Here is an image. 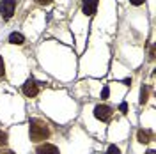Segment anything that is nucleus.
I'll return each mask as SVG.
<instances>
[{"label": "nucleus", "instance_id": "ddd939ff", "mask_svg": "<svg viewBox=\"0 0 156 154\" xmlns=\"http://www.w3.org/2000/svg\"><path fill=\"white\" fill-rule=\"evenodd\" d=\"M5 75V66H4V60H2V57H0V78Z\"/></svg>", "mask_w": 156, "mask_h": 154}, {"label": "nucleus", "instance_id": "f8f14e48", "mask_svg": "<svg viewBox=\"0 0 156 154\" xmlns=\"http://www.w3.org/2000/svg\"><path fill=\"white\" fill-rule=\"evenodd\" d=\"M108 94H110V89H108V87L105 85V87H103V92H101V99H107Z\"/></svg>", "mask_w": 156, "mask_h": 154}, {"label": "nucleus", "instance_id": "9b49d317", "mask_svg": "<svg viewBox=\"0 0 156 154\" xmlns=\"http://www.w3.org/2000/svg\"><path fill=\"white\" fill-rule=\"evenodd\" d=\"M107 154H121V151H119V147H115V145H110L107 149Z\"/></svg>", "mask_w": 156, "mask_h": 154}, {"label": "nucleus", "instance_id": "dca6fc26", "mask_svg": "<svg viewBox=\"0 0 156 154\" xmlns=\"http://www.w3.org/2000/svg\"><path fill=\"white\" fill-rule=\"evenodd\" d=\"M146 0H129V4H133V5H142Z\"/></svg>", "mask_w": 156, "mask_h": 154}, {"label": "nucleus", "instance_id": "7ed1b4c3", "mask_svg": "<svg viewBox=\"0 0 156 154\" xmlns=\"http://www.w3.org/2000/svg\"><path fill=\"white\" fill-rule=\"evenodd\" d=\"M39 92V83L34 78H29L25 83H23V94L27 97H36Z\"/></svg>", "mask_w": 156, "mask_h": 154}, {"label": "nucleus", "instance_id": "20e7f679", "mask_svg": "<svg viewBox=\"0 0 156 154\" xmlns=\"http://www.w3.org/2000/svg\"><path fill=\"white\" fill-rule=\"evenodd\" d=\"M94 117L99 119V121H108L112 117V108L107 105H98L94 108Z\"/></svg>", "mask_w": 156, "mask_h": 154}, {"label": "nucleus", "instance_id": "0eeeda50", "mask_svg": "<svg viewBox=\"0 0 156 154\" xmlns=\"http://www.w3.org/2000/svg\"><path fill=\"white\" fill-rule=\"evenodd\" d=\"M136 138H138V142H140V144H147V142H151V140H153V131H149V129H138Z\"/></svg>", "mask_w": 156, "mask_h": 154}, {"label": "nucleus", "instance_id": "1a4fd4ad", "mask_svg": "<svg viewBox=\"0 0 156 154\" xmlns=\"http://www.w3.org/2000/svg\"><path fill=\"white\" fill-rule=\"evenodd\" d=\"M147 96H149V89L147 87H142V90H140V103L142 105L147 101Z\"/></svg>", "mask_w": 156, "mask_h": 154}, {"label": "nucleus", "instance_id": "423d86ee", "mask_svg": "<svg viewBox=\"0 0 156 154\" xmlns=\"http://www.w3.org/2000/svg\"><path fill=\"white\" fill-rule=\"evenodd\" d=\"M36 154H58V149L53 144H41L36 149Z\"/></svg>", "mask_w": 156, "mask_h": 154}, {"label": "nucleus", "instance_id": "4468645a", "mask_svg": "<svg viewBox=\"0 0 156 154\" xmlns=\"http://www.w3.org/2000/svg\"><path fill=\"white\" fill-rule=\"evenodd\" d=\"M34 2H36V4H39V5H50L53 0H34Z\"/></svg>", "mask_w": 156, "mask_h": 154}, {"label": "nucleus", "instance_id": "f03ea898", "mask_svg": "<svg viewBox=\"0 0 156 154\" xmlns=\"http://www.w3.org/2000/svg\"><path fill=\"white\" fill-rule=\"evenodd\" d=\"M14 9H16V0H2L0 2V16L4 19L12 18Z\"/></svg>", "mask_w": 156, "mask_h": 154}, {"label": "nucleus", "instance_id": "6e6552de", "mask_svg": "<svg viewBox=\"0 0 156 154\" xmlns=\"http://www.w3.org/2000/svg\"><path fill=\"white\" fill-rule=\"evenodd\" d=\"M9 43L11 44H23V43H25V37H23V34H20V32H12L9 36Z\"/></svg>", "mask_w": 156, "mask_h": 154}, {"label": "nucleus", "instance_id": "f3484780", "mask_svg": "<svg viewBox=\"0 0 156 154\" xmlns=\"http://www.w3.org/2000/svg\"><path fill=\"white\" fill-rule=\"evenodd\" d=\"M0 154H14V152H11V151H4V152H0Z\"/></svg>", "mask_w": 156, "mask_h": 154}, {"label": "nucleus", "instance_id": "2eb2a0df", "mask_svg": "<svg viewBox=\"0 0 156 154\" xmlns=\"http://www.w3.org/2000/svg\"><path fill=\"white\" fill-rule=\"evenodd\" d=\"M119 110H121L122 114H126V112H128V105H126V103H121V106H119Z\"/></svg>", "mask_w": 156, "mask_h": 154}, {"label": "nucleus", "instance_id": "39448f33", "mask_svg": "<svg viewBox=\"0 0 156 154\" xmlns=\"http://www.w3.org/2000/svg\"><path fill=\"white\" fill-rule=\"evenodd\" d=\"M98 2L99 0H83V5H82V11L85 16H92L98 9Z\"/></svg>", "mask_w": 156, "mask_h": 154}, {"label": "nucleus", "instance_id": "f257e3e1", "mask_svg": "<svg viewBox=\"0 0 156 154\" xmlns=\"http://www.w3.org/2000/svg\"><path fill=\"white\" fill-rule=\"evenodd\" d=\"M29 133H30V140L32 142H41V140H46L50 136V128L41 119H30Z\"/></svg>", "mask_w": 156, "mask_h": 154}, {"label": "nucleus", "instance_id": "9d476101", "mask_svg": "<svg viewBox=\"0 0 156 154\" xmlns=\"http://www.w3.org/2000/svg\"><path fill=\"white\" fill-rule=\"evenodd\" d=\"M5 144H7V133L0 129V145L4 147V145H5Z\"/></svg>", "mask_w": 156, "mask_h": 154}, {"label": "nucleus", "instance_id": "a211bd4d", "mask_svg": "<svg viewBox=\"0 0 156 154\" xmlns=\"http://www.w3.org/2000/svg\"><path fill=\"white\" fill-rule=\"evenodd\" d=\"M147 154H154V151H149V152H147Z\"/></svg>", "mask_w": 156, "mask_h": 154}]
</instances>
